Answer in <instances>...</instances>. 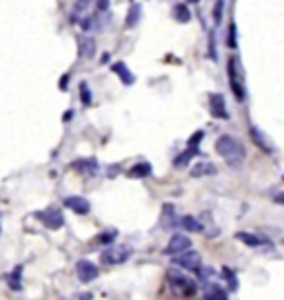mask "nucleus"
<instances>
[{"instance_id": "c756f323", "label": "nucleus", "mask_w": 284, "mask_h": 300, "mask_svg": "<svg viewBox=\"0 0 284 300\" xmlns=\"http://www.w3.org/2000/svg\"><path fill=\"white\" fill-rule=\"evenodd\" d=\"M202 138H204V131H196V134L189 138L187 145L191 147V149H197V145H200V140H202Z\"/></svg>"}, {"instance_id": "b1692460", "label": "nucleus", "mask_w": 284, "mask_h": 300, "mask_svg": "<svg viewBox=\"0 0 284 300\" xmlns=\"http://www.w3.org/2000/svg\"><path fill=\"white\" fill-rule=\"evenodd\" d=\"M174 16L178 23H189L191 20V11L187 9V5H175L174 7Z\"/></svg>"}, {"instance_id": "2f4dec72", "label": "nucleus", "mask_w": 284, "mask_h": 300, "mask_svg": "<svg viewBox=\"0 0 284 300\" xmlns=\"http://www.w3.org/2000/svg\"><path fill=\"white\" fill-rule=\"evenodd\" d=\"M107 7H109V0H98V9L100 11H105Z\"/></svg>"}, {"instance_id": "f03ea898", "label": "nucleus", "mask_w": 284, "mask_h": 300, "mask_svg": "<svg viewBox=\"0 0 284 300\" xmlns=\"http://www.w3.org/2000/svg\"><path fill=\"white\" fill-rule=\"evenodd\" d=\"M229 83H231V89L236 93V98L242 102L246 98V92H244V71H242V65L238 56L229 58Z\"/></svg>"}, {"instance_id": "1a4fd4ad", "label": "nucleus", "mask_w": 284, "mask_h": 300, "mask_svg": "<svg viewBox=\"0 0 284 300\" xmlns=\"http://www.w3.org/2000/svg\"><path fill=\"white\" fill-rule=\"evenodd\" d=\"M65 207H69L73 213H78V216H85V213L91 211L89 200L82 198V196H69V198H65Z\"/></svg>"}, {"instance_id": "a211bd4d", "label": "nucleus", "mask_w": 284, "mask_h": 300, "mask_svg": "<svg viewBox=\"0 0 284 300\" xmlns=\"http://www.w3.org/2000/svg\"><path fill=\"white\" fill-rule=\"evenodd\" d=\"M93 0H76V5H73V14H71V20L76 23V20H80L82 16L89 14V7H91Z\"/></svg>"}, {"instance_id": "393cba45", "label": "nucleus", "mask_w": 284, "mask_h": 300, "mask_svg": "<svg viewBox=\"0 0 284 300\" xmlns=\"http://www.w3.org/2000/svg\"><path fill=\"white\" fill-rule=\"evenodd\" d=\"M20 274H22V267H16L14 274H11V276L7 278V282H9V287H11L14 291H18L20 287H22V285H20Z\"/></svg>"}, {"instance_id": "423d86ee", "label": "nucleus", "mask_w": 284, "mask_h": 300, "mask_svg": "<svg viewBox=\"0 0 284 300\" xmlns=\"http://www.w3.org/2000/svg\"><path fill=\"white\" fill-rule=\"evenodd\" d=\"M36 218L44 225L47 229H60L65 225V216L60 209H43V211H36Z\"/></svg>"}, {"instance_id": "f3484780", "label": "nucleus", "mask_w": 284, "mask_h": 300, "mask_svg": "<svg viewBox=\"0 0 284 300\" xmlns=\"http://www.w3.org/2000/svg\"><path fill=\"white\" fill-rule=\"evenodd\" d=\"M147 176H151V165L147 162V160L135 162V165L129 169V178H147Z\"/></svg>"}, {"instance_id": "20e7f679", "label": "nucleus", "mask_w": 284, "mask_h": 300, "mask_svg": "<svg viewBox=\"0 0 284 300\" xmlns=\"http://www.w3.org/2000/svg\"><path fill=\"white\" fill-rule=\"evenodd\" d=\"M131 254H133L131 247L116 245V247H107L105 252L100 254V260L105 262V265H122V262H127L131 258Z\"/></svg>"}, {"instance_id": "7c9ffc66", "label": "nucleus", "mask_w": 284, "mask_h": 300, "mask_svg": "<svg viewBox=\"0 0 284 300\" xmlns=\"http://www.w3.org/2000/svg\"><path fill=\"white\" fill-rule=\"evenodd\" d=\"M226 43H229V47L231 49H236V24L231 23V27H229V38H226Z\"/></svg>"}, {"instance_id": "a878e982", "label": "nucleus", "mask_w": 284, "mask_h": 300, "mask_svg": "<svg viewBox=\"0 0 284 300\" xmlns=\"http://www.w3.org/2000/svg\"><path fill=\"white\" fill-rule=\"evenodd\" d=\"M93 49H96V43L89 38H80V56H91Z\"/></svg>"}, {"instance_id": "412c9836", "label": "nucleus", "mask_w": 284, "mask_h": 300, "mask_svg": "<svg viewBox=\"0 0 284 300\" xmlns=\"http://www.w3.org/2000/svg\"><path fill=\"white\" fill-rule=\"evenodd\" d=\"M180 225H182L187 231H202V223L197 220V218H193V216H182V220H180Z\"/></svg>"}, {"instance_id": "f8f14e48", "label": "nucleus", "mask_w": 284, "mask_h": 300, "mask_svg": "<svg viewBox=\"0 0 284 300\" xmlns=\"http://www.w3.org/2000/svg\"><path fill=\"white\" fill-rule=\"evenodd\" d=\"M73 169L80 171V174H85V176H96L100 167H98V160L96 158H80V160H76V162H73Z\"/></svg>"}, {"instance_id": "5701e85b", "label": "nucleus", "mask_w": 284, "mask_h": 300, "mask_svg": "<svg viewBox=\"0 0 284 300\" xmlns=\"http://www.w3.org/2000/svg\"><path fill=\"white\" fill-rule=\"evenodd\" d=\"M174 218H175V213H174V205H164V213H162V227L164 229H174Z\"/></svg>"}, {"instance_id": "2eb2a0df", "label": "nucleus", "mask_w": 284, "mask_h": 300, "mask_svg": "<svg viewBox=\"0 0 284 300\" xmlns=\"http://www.w3.org/2000/svg\"><path fill=\"white\" fill-rule=\"evenodd\" d=\"M111 71L116 73L118 78H120L125 85H133L135 83V76L129 71V67H127L125 63H113V67H111Z\"/></svg>"}, {"instance_id": "f704fd0d", "label": "nucleus", "mask_w": 284, "mask_h": 300, "mask_svg": "<svg viewBox=\"0 0 284 300\" xmlns=\"http://www.w3.org/2000/svg\"><path fill=\"white\" fill-rule=\"evenodd\" d=\"M0 231H2V229H0Z\"/></svg>"}, {"instance_id": "aec40b11", "label": "nucleus", "mask_w": 284, "mask_h": 300, "mask_svg": "<svg viewBox=\"0 0 284 300\" xmlns=\"http://www.w3.org/2000/svg\"><path fill=\"white\" fill-rule=\"evenodd\" d=\"M196 156H197V149H191V147H189L187 151H182V154L175 156L174 167H187V165H189V160L196 158Z\"/></svg>"}, {"instance_id": "9b49d317", "label": "nucleus", "mask_w": 284, "mask_h": 300, "mask_svg": "<svg viewBox=\"0 0 284 300\" xmlns=\"http://www.w3.org/2000/svg\"><path fill=\"white\" fill-rule=\"evenodd\" d=\"M211 114H213V118H222V120L229 118V112H226V100H224L222 93H211Z\"/></svg>"}, {"instance_id": "6ab92c4d", "label": "nucleus", "mask_w": 284, "mask_h": 300, "mask_svg": "<svg viewBox=\"0 0 284 300\" xmlns=\"http://www.w3.org/2000/svg\"><path fill=\"white\" fill-rule=\"evenodd\" d=\"M204 300H229L226 298V291L222 289L220 285H216V282H211L207 289V296H204Z\"/></svg>"}, {"instance_id": "dca6fc26", "label": "nucleus", "mask_w": 284, "mask_h": 300, "mask_svg": "<svg viewBox=\"0 0 284 300\" xmlns=\"http://www.w3.org/2000/svg\"><path fill=\"white\" fill-rule=\"evenodd\" d=\"M140 18H142V7H140V5H135V2H133V5L129 7V14H127L125 27H127V29H133L135 24L140 23Z\"/></svg>"}, {"instance_id": "c85d7f7f", "label": "nucleus", "mask_w": 284, "mask_h": 300, "mask_svg": "<svg viewBox=\"0 0 284 300\" xmlns=\"http://www.w3.org/2000/svg\"><path fill=\"white\" fill-rule=\"evenodd\" d=\"M222 9H224V0H216V7H213V23H220L222 20Z\"/></svg>"}, {"instance_id": "72a5a7b5", "label": "nucleus", "mask_w": 284, "mask_h": 300, "mask_svg": "<svg viewBox=\"0 0 284 300\" xmlns=\"http://www.w3.org/2000/svg\"><path fill=\"white\" fill-rule=\"evenodd\" d=\"M189 2H197V0H189Z\"/></svg>"}, {"instance_id": "4468645a", "label": "nucleus", "mask_w": 284, "mask_h": 300, "mask_svg": "<svg viewBox=\"0 0 284 300\" xmlns=\"http://www.w3.org/2000/svg\"><path fill=\"white\" fill-rule=\"evenodd\" d=\"M216 165L213 162H207V160H200V162H196L191 169V176L193 178H204V176H213L216 174Z\"/></svg>"}, {"instance_id": "0eeeda50", "label": "nucleus", "mask_w": 284, "mask_h": 300, "mask_svg": "<svg viewBox=\"0 0 284 300\" xmlns=\"http://www.w3.org/2000/svg\"><path fill=\"white\" fill-rule=\"evenodd\" d=\"M76 276L80 282H85V285H89L91 280H96L98 276H100V269H98L93 262L89 260H78L76 262Z\"/></svg>"}, {"instance_id": "ddd939ff", "label": "nucleus", "mask_w": 284, "mask_h": 300, "mask_svg": "<svg viewBox=\"0 0 284 300\" xmlns=\"http://www.w3.org/2000/svg\"><path fill=\"white\" fill-rule=\"evenodd\" d=\"M251 138H253V142H255V145H258V147H260L262 151H266V154H273V149H275V147L271 145V140H269V138H266L264 134H262L260 129H258V127H251Z\"/></svg>"}, {"instance_id": "9d476101", "label": "nucleus", "mask_w": 284, "mask_h": 300, "mask_svg": "<svg viewBox=\"0 0 284 300\" xmlns=\"http://www.w3.org/2000/svg\"><path fill=\"white\" fill-rule=\"evenodd\" d=\"M236 238L240 242H244V245H249V247H262V245H266V247H273V242L269 240V238L264 236H255V233H246V231H238Z\"/></svg>"}, {"instance_id": "6e6552de", "label": "nucleus", "mask_w": 284, "mask_h": 300, "mask_svg": "<svg viewBox=\"0 0 284 300\" xmlns=\"http://www.w3.org/2000/svg\"><path fill=\"white\" fill-rule=\"evenodd\" d=\"M184 249H191V238L184 236V233H174L171 240L167 242V247H164V254L167 256H175V254L184 252Z\"/></svg>"}, {"instance_id": "bb28decb", "label": "nucleus", "mask_w": 284, "mask_h": 300, "mask_svg": "<svg viewBox=\"0 0 284 300\" xmlns=\"http://www.w3.org/2000/svg\"><path fill=\"white\" fill-rule=\"evenodd\" d=\"M116 236H118L116 229H105V231L98 236V242H102V245H111V242L116 240Z\"/></svg>"}, {"instance_id": "7ed1b4c3", "label": "nucleus", "mask_w": 284, "mask_h": 300, "mask_svg": "<svg viewBox=\"0 0 284 300\" xmlns=\"http://www.w3.org/2000/svg\"><path fill=\"white\" fill-rule=\"evenodd\" d=\"M167 282L171 285V289H174L175 294L184 296V298L196 296V291H197V282L191 280V278H187V276H182V274H180V271H175V269H171L167 274Z\"/></svg>"}, {"instance_id": "cd10ccee", "label": "nucleus", "mask_w": 284, "mask_h": 300, "mask_svg": "<svg viewBox=\"0 0 284 300\" xmlns=\"http://www.w3.org/2000/svg\"><path fill=\"white\" fill-rule=\"evenodd\" d=\"M80 100L85 107L91 105V92H89V85L87 83H80Z\"/></svg>"}, {"instance_id": "4be33fe9", "label": "nucleus", "mask_w": 284, "mask_h": 300, "mask_svg": "<svg viewBox=\"0 0 284 300\" xmlns=\"http://www.w3.org/2000/svg\"><path fill=\"white\" fill-rule=\"evenodd\" d=\"M222 276H224L226 280V287L231 291H238V287H240V282H238V276H236V271H231L229 267H222Z\"/></svg>"}, {"instance_id": "39448f33", "label": "nucleus", "mask_w": 284, "mask_h": 300, "mask_svg": "<svg viewBox=\"0 0 284 300\" xmlns=\"http://www.w3.org/2000/svg\"><path fill=\"white\" fill-rule=\"evenodd\" d=\"M171 262H174L175 267H182V269L196 271L197 267H200V254H197L196 249H184V252L171 256Z\"/></svg>"}, {"instance_id": "f257e3e1", "label": "nucleus", "mask_w": 284, "mask_h": 300, "mask_svg": "<svg viewBox=\"0 0 284 300\" xmlns=\"http://www.w3.org/2000/svg\"><path fill=\"white\" fill-rule=\"evenodd\" d=\"M216 151L233 167H240L244 156H246L244 145H242L238 138H233V136H220L216 142Z\"/></svg>"}, {"instance_id": "473e14b6", "label": "nucleus", "mask_w": 284, "mask_h": 300, "mask_svg": "<svg viewBox=\"0 0 284 300\" xmlns=\"http://www.w3.org/2000/svg\"><path fill=\"white\" fill-rule=\"evenodd\" d=\"M80 300H91V294H80Z\"/></svg>"}]
</instances>
